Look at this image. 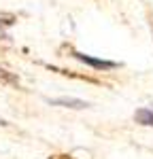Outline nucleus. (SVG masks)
I'll list each match as a JSON object with an SVG mask.
<instances>
[{"instance_id": "nucleus-1", "label": "nucleus", "mask_w": 153, "mask_h": 159, "mask_svg": "<svg viewBox=\"0 0 153 159\" xmlns=\"http://www.w3.org/2000/svg\"><path fill=\"white\" fill-rule=\"evenodd\" d=\"M79 61H83V64H87V66H91V68H96V70H111V68H115L117 64L115 61H106V60H96V57H89V55H85V53H79V51H75L72 53Z\"/></svg>"}, {"instance_id": "nucleus-3", "label": "nucleus", "mask_w": 153, "mask_h": 159, "mask_svg": "<svg viewBox=\"0 0 153 159\" xmlns=\"http://www.w3.org/2000/svg\"><path fill=\"white\" fill-rule=\"evenodd\" d=\"M0 83L2 85H11V87H19V79H17V74L9 72L7 68L0 66Z\"/></svg>"}, {"instance_id": "nucleus-5", "label": "nucleus", "mask_w": 153, "mask_h": 159, "mask_svg": "<svg viewBox=\"0 0 153 159\" xmlns=\"http://www.w3.org/2000/svg\"><path fill=\"white\" fill-rule=\"evenodd\" d=\"M0 24H4V25H11V24H13V17H4V19L0 17Z\"/></svg>"}, {"instance_id": "nucleus-2", "label": "nucleus", "mask_w": 153, "mask_h": 159, "mask_svg": "<svg viewBox=\"0 0 153 159\" xmlns=\"http://www.w3.org/2000/svg\"><path fill=\"white\" fill-rule=\"evenodd\" d=\"M49 104H53V106H66V108H87L89 106L87 102L76 100V98H55V100H49Z\"/></svg>"}, {"instance_id": "nucleus-4", "label": "nucleus", "mask_w": 153, "mask_h": 159, "mask_svg": "<svg viewBox=\"0 0 153 159\" xmlns=\"http://www.w3.org/2000/svg\"><path fill=\"white\" fill-rule=\"evenodd\" d=\"M136 121L142 123V125L153 127V110L151 108H140V110H136Z\"/></svg>"}]
</instances>
